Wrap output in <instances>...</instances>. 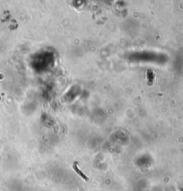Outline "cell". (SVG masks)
Returning <instances> with one entry per match:
<instances>
[{"mask_svg":"<svg viewBox=\"0 0 183 191\" xmlns=\"http://www.w3.org/2000/svg\"><path fill=\"white\" fill-rule=\"evenodd\" d=\"M73 169H74V171H75V172H77L78 174H79V175H80V176H81V177L82 178V179H84V180H86V181H88V180H89L88 177H87L86 175H85V174H84V173H83V172H81V170L79 169V167L77 166V163H76V162H75V163H73Z\"/></svg>","mask_w":183,"mask_h":191,"instance_id":"6da1fadb","label":"cell"},{"mask_svg":"<svg viewBox=\"0 0 183 191\" xmlns=\"http://www.w3.org/2000/svg\"><path fill=\"white\" fill-rule=\"evenodd\" d=\"M154 79H155V74L154 72L149 70L147 71V83H149V85H151L154 81Z\"/></svg>","mask_w":183,"mask_h":191,"instance_id":"7a4b0ae2","label":"cell"}]
</instances>
